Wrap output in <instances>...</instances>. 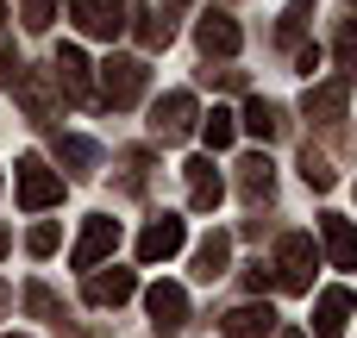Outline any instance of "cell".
<instances>
[{"label": "cell", "mask_w": 357, "mask_h": 338, "mask_svg": "<svg viewBox=\"0 0 357 338\" xmlns=\"http://www.w3.org/2000/svg\"><path fill=\"white\" fill-rule=\"evenodd\" d=\"M314 238L307 232H289L282 245H276V263H270V276H276V289H289V295H307L314 289Z\"/></svg>", "instance_id": "6da1fadb"}, {"label": "cell", "mask_w": 357, "mask_h": 338, "mask_svg": "<svg viewBox=\"0 0 357 338\" xmlns=\"http://www.w3.org/2000/svg\"><path fill=\"white\" fill-rule=\"evenodd\" d=\"M195 125H201V107H195L188 88H176V94H163V100L151 107V138H157V144H182Z\"/></svg>", "instance_id": "7a4b0ae2"}, {"label": "cell", "mask_w": 357, "mask_h": 338, "mask_svg": "<svg viewBox=\"0 0 357 338\" xmlns=\"http://www.w3.org/2000/svg\"><path fill=\"white\" fill-rule=\"evenodd\" d=\"M13 182H19V207H31V213H44V207L63 201V176H56L44 157H19Z\"/></svg>", "instance_id": "3957f363"}, {"label": "cell", "mask_w": 357, "mask_h": 338, "mask_svg": "<svg viewBox=\"0 0 357 338\" xmlns=\"http://www.w3.org/2000/svg\"><path fill=\"white\" fill-rule=\"evenodd\" d=\"M138 94H144V56H107L100 63V100L132 107Z\"/></svg>", "instance_id": "277c9868"}, {"label": "cell", "mask_w": 357, "mask_h": 338, "mask_svg": "<svg viewBox=\"0 0 357 338\" xmlns=\"http://www.w3.org/2000/svg\"><path fill=\"white\" fill-rule=\"evenodd\" d=\"M182 245H188V226H182L176 213H157V220L138 232V257H144V263H169Z\"/></svg>", "instance_id": "5b68a950"}, {"label": "cell", "mask_w": 357, "mask_h": 338, "mask_svg": "<svg viewBox=\"0 0 357 338\" xmlns=\"http://www.w3.org/2000/svg\"><path fill=\"white\" fill-rule=\"evenodd\" d=\"M182 176H188V207H195V213H213V207L226 201V182H220L213 157H188Z\"/></svg>", "instance_id": "8992f818"}, {"label": "cell", "mask_w": 357, "mask_h": 338, "mask_svg": "<svg viewBox=\"0 0 357 338\" xmlns=\"http://www.w3.org/2000/svg\"><path fill=\"white\" fill-rule=\"evenodd\" d=\"M113 245H119V220H107V213H94V220L82 226V238H75V251H69V263H75V270H94V263H100V257H107Z\"/></svg>", "instance_id": "52a82bcc"}, {"label": "cell", "mask_w": 357, "mask_h": 338, "mask_svg": "<svg viewBox=\"0 0 357 338\" xmlns=\"http://www.w3.org/2000/svg\"><path fill=\"white\" fill-rule=\"evenodd\" d=\"M195 44H201L207 56H238L245 31H238V19H232V13H201V25H195Z\"/></svg>", "instance_id": "ba28073f"}, {"label": "cell", "mask_w": 357, "mask_h": 338, "mask_svg": "<svg viewBox=\"0 0 357 338\" xmlns=\"http://www.w3.org/2000/svg\"><path fill=\"white\" fill-rule=\"evenodd\" d=\"M50 82H56L69 100H94V82H88V56H82L75 44H63V50H56V63H50Z\"/></svg>", "instance_id": "9c48e42d"}, {"label": "cell", "mask_w": 357, "mask_h": 338, "mask_svg": "<svg viewBox=\"0 0 357 338\" xmlns=\"http://www.w3.org/2000/svg\"><path fill=\"white\" fill-rule=\"evenodd\" d=\"M69 13H75V25H82L88 38H107V44H113V38L126 31V13H119L113 0H69Z\"/></svg>", "instance_id": "30bf717a"}, {"label": "cell", "mask_w": 357, "mask_h": 338, "mask_svg": "<svg viewBox=\"0 0 357 338\" xmlns=\"http://www.w3.org/2000/svg\"><path fill=\"white\" fill-rule=\"evenodd\" d=\"M320 245H326L333 270H357V226H351V220L326 213V220H320Z\"/></svg>", "instance_id": "8fae6325"}, {"label": "cell", "mask_w": 357, "mask_h": 338, "mask_svg": "<svg viewBox=\"0 0 357 338\" xmlns=\"http://www.w3.org/2000/svg\"><path fill=\"white\" fill-rule=\"evenodd\" d=\"M144 307H151V326H157V332H176V326L188 320V295H182L176 282H157V289L144 295Z\"/></svg>", "instance_id": "7c38bea8"}, {"label": "cell", "mask_w": 357, "mask_h": 338, "mask_svg": "<svg viewBox=\"0 0 357 338\" xmlns=\"http://www.w3.org/2000/svg\"><path fill=\"white\" fill-rule=\"evenodd\" d=\"M345 320H351V289H326L314 301V338H345Z\"/></svg>", "instance_id": "4fadbf2b"}, {"label": "cell", "mask_w": 357, "mask_h": 338, "mask_svg": "<svg viewBox=\"0 0 357 338\" xmlns=\"http://www.w3.org/2000/svg\"><path fill=\"white\" fill-rule=\"evenodd\" d=\"M138 295V276L132 270H94L88 276V301L94 307H119V301H132Z\"/></svg>", "instance_id": "5bb4252c"}, {"label": "cell", "mask_w": 357, "mask_h": 338, "mask_svg": "<svg viewBox=\"0 0 357 338\" xmlns=\"http://www.w3.org/2000/svg\"><path fill=\"white\" fill-rule=\"evenodd\" d=\"M220 332H226V338H270V332H276V314L257 307V301H245V307H232V314L220 320Z\"/></svg>", "instance_id": "9a60e30c"}, {"label": "cell", "mask_w": 357, "mask_h": 338, "mask_svg": "<svg viewBox=\"0 0 357 338\" xmlns=\"http://www.w3.org/2000/svg\"><path fill=\"white\" fill-rule=\"evenodd\" d=\"M345 100H351L345 82H320V88H307V119L314 125H339L345 119Z\"/></svg>", "instance_id": "2e32d148"}, {"label": "cell", "mask_w": 357, "mask_h": 338, "mask_svg": "<svg viewBox=\"0 0 357 338\" xmlns=\"http://www.w3.org/2000/svg\"><path fill=\"white\" fill-rule=\"evenodd\" d=\"M226 263H232V238H226V232H207V238L195 245V276H201V282H220Z\"/></svg>", "instance_id": "e0dca14e"}, {"label": "cell", "mask_w": 357, "mask_h": 338, "mask_svg": "<svg viewBox=\"0 0 357 338\" xmlns=\"http://www.w3.org/2000/svg\"><path fill=\"white\" fill-rule=\"evenodd\" d=\"M238 188H245V201H270L276 163H270V157H245V163H238Z\"/></svg>", "instance_id": "ac0fdd59"}, {"label": "cell", "mask_w": 357, "mask_h": 338, "mask_svg": "<svg viewBox=\"0 0 357 338\" xmlns=\"http://www.w3.org/2000/svg\"><path fill=\"white\" fill-rule=\"evenodd\" d=\"M245 132H251V138H264V144H270V138H276V132H282V107H276V100H264V94H257V100H251V107H245Z\"/></svg>", "instance_id": "d6986e66"}, {"label": "cell", "mask_w": 357, "mask_h": 338, "mask_svg": "<svg viewBox=\"0 0 357 338\" xmlns=\"http://www.w3.org/2000/svg\"><path fill=\"white\" fill-rule=\"evenodd\" d=\"M201 138H207V151H226V144L238 138V119H232L226 107H213V113H201Z\"/></svg>", "instance_id": "ffe728a7"}, {"label": "cell", "mask_w": 357, "mask_h": 338, "mask_svg": "<svg viewBox=\"0 0 357 338\" xmlns=\"http://www.w3.org/2000/svg\"><path fill=\"white\" fill-rule=\"evenodd\" d=\"M63 163H69L75 176H94V163H100V151H94L88 138H63Z\"/></svg>", "instance_id": "44dd1931"}, {"label": "cell", "mask_w": 357, "mask_h": 338, "mask_svg": "<svg viewBox=\"0 0 357 338\" xmlns=\"http://www.w3.org/2000/svg\"><path fill=\"white\" fill-rule=\"evenodd\" d=\"M25 314H38V320H56L63 307H56V295H50L44 282H31V289H25Z\"/></svg>", "instance_id": "7402d4cb"}, {"label": "cell", "mask_w": 357, "mask_h": 338, "mask_svg": "<svg viewBox=\"0 0 357 338\" xmlns=\"http://www.w3.org/2000/svg\"><path fill=\"white\" fill-rule=\"evenodd\" d=\"M333 44H339V69H345V75H357V19H345V25H339V38H333Z\"/></svg>", "instance_id": "603a6c76"}, {"label": "cell", "mask_w": 357, "mask_h": 338, "mask_svg": "<svg viewBox=\"0 0 357 338\" xmlns=\"http://www.w3.org/2000/svg\"><path fill=\"white\" fill-rule=\"evenodd\" d=\"M301 176H307V188H320V194L333 188V163H326V157H314V151L301 157Z\"/></svg>", "instance_id": "cb8c5ba5"}, {"label": "cell", "mask_w": 357, "mask_h": 338, "mask_svg": "<svg viewBox=\"0 0 357 338\" xmlns=\"http://www.w3.org/2000/svg\"><path fill=\"white\" fill-rule=\"evenodd\" d=\"M50 13H56V0H19V19H25V31H44V25H50Z\"/></svg>", "instance_id": "d4e9b609"}, {"label": "cell", "mask_w": 357, "mask_h": 338, "mask_svg": "<svg viewBox=\"0 0 357 338\" xmlns=\"http://www.w3.org/2000/svg\"><path fill=\"white\" fill-rule=\"evenodd\" d=\"M138 38H144V50H163L176 31H169V19H144V25H138Z\"/></svg>", "instance_id": "484cf974"}, {"label": "cell", "mask_w": 357, "mask_h": 338, "mask_svg": "<svg viewBox=\"0 0 357 338\" xmlns=\"http://www.w3.org/2000/svg\"><path fill=\"white\" fill-rule=\"evenodd\" d=\"M25 251H31V257H50V251H56V226H31V232H25Z\"/></svg>", "instance_id": "4316f807"}, {"label": "cell", "mask_w": 357, "mask_h": 338, "mask_svg": "<svg viewBox=\"0 0 357 338\" xmlns=\"http://www.w3.org/2000/svg\"><path fill=\"white\" fill-rule=\"evenodd\" d=\"M144 169H151V157H144V151H126V188H132V194L144 188Z\"/></svg>", "instance_id": "83f0119b"}, {"label": "cell", "mask_w": 357, "mask_h": 338, "mask_svg": "<svg viewBox=\"0 0 357 338\" xmlns=\"http://www.w3.org/2000/svg\"><path fill=\"white\" fill-rule=\"evenodd\" d=\"M245 282H251V289H257V295H264V289H276V276H270V270H264V263H251V270H245Z\"/></svg>", "instance_id": "f1b7e54d"}, {"label": "cell", "mask_w": 357, "mask_h": 338, "mask_svg": "<svg viewBox=\"0 0 357 338\" xmlns=\"http://www.w3.org/2000/svg\"><path fill=\"white\" fill-rule=\"evenodd\" d=\"M295 69H301V75H314V69H320V50H314V44H307V50H295Z\"/></svg>", "instance_id": "f546056e"}, {"label": "cell", "mask_w": 357, "mask_h": 338, "mask_svg": "<svg viewBox=\"0 0 357 338\" xmlns=\"http://www.w3.org/2000/svg\"><path fill=\"white\" fill-rule=\"evenodd\" d=\"M176 6H188V0H163V13H176Z\"/></svg>", "instance_id": "4dcf8cb0"}, {"label": "cell", "mask_w": 357, "mask_h": 338, "mask_svg": "<svg viewBox=\"0 0 357 338\" xmlns=\"http://www.w3.org/2000/svg\"><path fill=\"white\" fill-rule=\"evenodd\" d=\"M6 245H13V238H6V226H0V257H6Z\"/></svg>", "instance_id": "1f68e13d"}, {"label": "cell", "mask_w": 357, "mask_h": 338, "mask_svg": "<svg viewBox=\"0 0 357 338\" xmlns=\"http://www.w3.org/2000/svg\"><path fill=\"white\" fill-rule=\"evenodd\" d=\"M0 314H6V289H0Z\"/></svg>", "instance_id": "d6a6232c"}, {"label": "cell", "mask_w": 357, "mask_h": 338, "mask_svg": "<svg viewBox=\"0 0 357 338\" xmlns=\"http://www.w3.org/2000/svg\"><path fill=\"white\" fill-rule=\"evenodd\" d=\"M282 338H307V332H282Z\"/></svg>", "instance_id": "836d02e7"}, {"label": "cell", "mask_w": 357, "mask_h": 338, "mask_svg": "<svg viewBox=\"0 0 357 338\" xmlns=\"http://www.w3.org/2000/svg\"><path fill=\"white\" fill-rule=\"evenodd\" d=\"M6 338H25V332H6Z\"/></svg>", "instance_id": "e575fe53"}, {"label": "cell", "mask_w": 357, "mask_h": 338, "mask_svg": "<svg viewBox=\"0 0 357 338\" xmlns=\"http://www.w3.org/2000/svg\"><path fill=\"white\" fill-rule=\"evenodd\" d=\"M0 19H6V6H0Z\"/></svg>", "instance_id": "d590c367"}]
</instances>
